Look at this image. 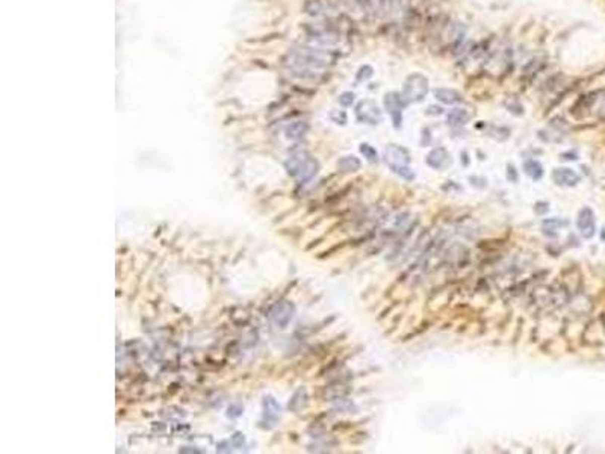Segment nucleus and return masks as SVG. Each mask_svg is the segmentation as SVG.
I'll list each match as a JSON object with an SVG mask.
<instances>
[{
  "mask_svg": "<svg viewBox=\"0 0 605 454\" xmlns=\"http://www.w3.org/2000/svg\"><path fill=\"white\" fill-rule=\"evenodd\" d=\"M353 100H354V94H351V93H345V94H342L340 99H339L340 105H343V106H350V105L353 103Z\"/></svg>",
  "mask_w": 605,
  "mask_h": 454,
  "instance_id": "obj_15",
  "label": "nucleus"
},
{
  "mask_svg": "<svg viewBox=\"0 0 605 454\" xmlns=\"http://www.w3.org/2000/svg\"><path fill=\"white\" fill-rule=\"evenodd\" d=\"M576 225L584 238H591L596 231V222H594V213L590 207H582L578 213L576 218Z\"/></svg>",
  "mask_w": 605,
  "mask_h": 454,
  "instance_id": "obj_5",
  "label": "nucleus"
},
{
  "mask_svg": "<svg viewBox=\"0 0 605 454\" xmlns=\"http://www.w3.org/2000/svg\"><path fill=\"white\" fill-rule=\"evenodd\" d=\"M507 177H508V180H511V182H517V173H516V170H514V167H513V165H508V173H507Z\"/></svg>",
  "mask_w": 605,
  "mask_h": 454,
  "instance_id": "obj_16",
  "label": "nucleus"
},
{
  "mask_svg": "<svg viewBox=\"0 0 605 454\" xmlns=\"http://www.w3.org/2000/svg\"><path fill=\"white\" fill-rule=\"evenodd\" d=\"M360 152L368 158V161L369 162H372V164H375V162H378V155H377V152H375V148L374 147H371L369 144H362L360 145Z\"/></svg>",
  "mask_w": 605,
  "mask_h": 454,
  "instance_id": "obj_14",
  "label": "nucleus"
},
{
  "mask_svg": "<svg viewBox=\"0 0 605 454\" xmlns=\"http://www.w3.org/2000/svg\"><path fill=\"white\" fill-rule=\"evenodd\" d=\"M524 170H525V173H527L533 180H540L542 176H543V167H542V164H540L539 161H534V159L527 161V162L524 164Z\"/></svg>",
  "mask_w": 605,
  "mask_h": 454,
  "instance_id": "obj_11",
  "label": "nucleus"
},
{
  "mask_svg": "<svg viewBox=\"0 0 605 454\" xmlns=\"http://www.w3.org/2000/svg\"><path fill=\"white\" fill-rule=\"evenodd\" d=\"M384 105H386L387 112L392 115L395 126H398L401 121V112H402V97H399L396 93H389L384 97Z\"/></svg>",
  "mask_w": 605,
  "mask_h": 454,
  "instance_id": "obj_7",
  "label": "nucleus"
},
{
  "mask_svg": "<svg viewBox=\"0 0 605 454\" xmlns=\"http://www.w3.org/2000/svg\"><path fill=\"white\" fill-rule=\"evenodd\" d=\"M356 115H357V120L362 123L377 124L381 121L380 108L377 106V103L374 100H362L356 108Z\"/></svg>",
  "mask_w": 605,
  "mask_h": 454,
  "instance_id": "obj_3",
  "label": "nucleus"
},
{
  "mask_svg": "<svg viewBox=\"0 0 605 454\" xmlns=\"http://www.w3.org/2000/svg\"><path fill=\"white\" fill-rule=\"evenodd\" d=\"M425 162H427L428 167H431V168H435V170H445V168L450 167V164H451L453 161H451V158H450V153H448L444 147H439V148L431 150V152L427 155Z\"/></svg>",
  "mask_w": 605,
  "mask_h": 454,
  "instance_id": "obj_6",
  "label": "nucleus"
},
{
  "mask_svg": "<svg viewBox=\"0 0 605 454\" xmlns=\"http://www.w3.org/2000/svg\"><path fill=\"white\" fill-rule=\"evenodd\" d=\"M288 168H289V173L292 176L298 177L300 180H309L310 177H313L316 174L318 164L313 158L306 156L304 153H300V155L291 158V161L288 162Z\"/></svg>",
  "mask_w": 605,
  "mask_h": 454,
  "instance_id": "obj_2",
  "label": "nucleus"
},
{
  "mask_svg": "<svg viewBox=\"0 0 605 454\" xmlns=\"http://www.w3.org/2000/svg\"><path fill=\"white\" fill-rule=\"evenodd\" d=\"M552 180L560 186H575L579 182V176L570 168H555L552 171Z\"/></svg>",
  "mask_w": 605,
  "mask_h": 454,
  "instance_id": "obj_8",
  "label": "nucleus"
},
{
  "mask_svg": "<svg viewBox=\"0 0 605 454\" xmlns=\"http://www.w3.org/2000/svg\"><path fill=\"white\" fill-rule=\"evenodd\" d=\"M292 314H294V308L291 306V303H280V305H277L276 308H274V311H273V318H274V321L277 323V324H280V326H286L289 321H291V318H292Z\"/></svg>",
  "mask_w": 605,
  "mask_h": 454,
  "instance_id": "obj_9",
  "label": "nucleus"
},
{
  "mask_svg": "<svg viewBox=\"0 0 605 454\" xmlns=\"http://www.w3.org/2000/svg\"><path fill=\"white\" fill-rule=\"evenodd\" d=\"M427 93H428V81H427V78L424 74H421V73H415V74H410L406 79L401 96H402V100H406L409 103H413V102L416 103V102L424 100Z\"/></svg>",
  "mask_w": 605,
  "mask_h": 454,
  "instance_id": "obj_1",
  "label": "nucleus"
},
{
  "mask_svg": "<svg viewBox=\"0 0 605 454\" xmlns=\"http://www.w3.org/2000/svg\"><path fill=\"white\" fill-rule=\"evenodd\" d=\"M471 118V114L466 109L456 108L448 114V123L450 124H466Z\"/></svg>",
  "mask_w": 605,
  "mask_h": 454,
  "instance_id": "obj_12",
  "label": "nucleus"
},
{
  "mask_svg": "<svg viewBox=\"0 0 605 454\" xmlns=\"http://www.w3.org/2000/svg\"><path fill=\"white\" fill-rule=\"evenodd\" d=\"M435 96H436L438 100H441L442 103H447V105H456V103H459V102L462 100V97H460V94H459L457 91H454V90H447V88H439V90H436V91H435Z\"/></svg>",
  "mask_w": 605,
  "mask_h": 454,
  "instance_id": "obj_10",
  "label": "nucleus"
},
{
  "mask_svg": "<svg viewBox=\"0 0 605 454\" xmlns=\"http://www.w3.org/2000/svg\"><path fill=\"white\" fill-rule=\"evenodd\" d=\"M339 165H340V168L345 170V171H357V170L362 167L360 161H359L356 156H345V158H342L340 162H339Z\"/></svg>",
  "mask_w": 605,
  "mask_h": 454,
  "instance_id": "obj_13",
  "label": "nucleus"
},
{
  "mask_svg": "<svg viewBox=\"0 0 605 454\" xmlns=\"http://www.w3.org/2000/svg\"><path fill=\"white\" fill-rule=\"evenodd\" d=\"M384 161L393 171L395 168L399 167H407L410 164V155L406 148L399 145H389L384 152Z\"/></svg>",
  "mask_w": 605,
  "mask_h": 454,
  "instance_id": "obj_4",
  "label": "nucleus"
}]
</instances>
